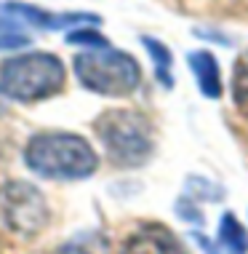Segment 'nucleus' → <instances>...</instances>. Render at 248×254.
<instances>
[{
	"instance_id": "obj_1",
	"label": "nucleus",
	"mask_w": 248,
	"mask_h": 254,
	"mask_svg": "<svg viewBox=\"0 0 248 254\" xmlns=\"http://www.w3.org/2000/svg\"><path fill=\"white\" fill-rule=\"evenodd\" d=\"M24 163L46 180H86L99 169V155L78 134L43 131L27 142Z\"/></svg>"
},
{
	"instance_id": "obj_2",
	"label": "nucleus",
	"mask_w": 248,
	"mask_h": 254,
	"mask_svg": "<svg viewBox=\"0 0 248 254\" xmlns=\"http://www.w3.org/2000/svg\"><path fill=\"white\" fill-rule=\"evenodd\" d=\"M107 155L118 166H142L155 147L152 123L139 110H107L94 123Z\"/></svg>"
},
{
	"instance_id": "obj_3",
	"label": "nucleus",
	"mask_w": 248,
	"mask_h": 254,
	"mask_svg": "<svg viewBox=\"0 0 248 254\" xmlns=\"http://www.w3.org/2000/svg\"><path fill=\"white\" fill-rule=\"evenodd\" d=\"M67 70L53 54H24L3 62L0 91L16 102H40L64 88Z\"/></svg>"
},
{
	"instance_id": "obj_4",
	"label": "nucleus",
	"mask_w": 248,
	"mask_h": 254,
	"mask_svg": "<svg viewBox=\"0 0 248 254\" xmlns=\"http://www.w3.org/2000/svg\"><path fill=\"white\" fill-rule=\"evenodd\" d=\"M75 75L83 88L101 97H128L142 83L139 62L126 51L91 49L75 57Z\"/></svg>"
},
{
	"instance_id": "obj_5",
	"label": "nucleus",
	"mask_w": 248,
	"mask_h": 254,
	"mask_svg": "<svg viewBox=\"0 0 248 254\" xmlns=\"http://www.w3.org/2000/svg\"><path fill=\"white\" fill-rule=\"evenodd\" d=\"M0 206H3V217L16 233L32 236L46 225L48 209L43 195L38 193V188L27 182H8L0 193Z\"/></svg>"
},
{
	"instance_id": "obj_6",
	"label": "nucleus",
	"mask_w": 248,
	"mask_h": 254,
	"mask_svg": "<svg viewBox=\"0 0 248 254\" xmlns=\"http://www.w3.org/2000/svg\"><path fill=\"white\" fill-rule=\"evenodd\" d=\"M0 11L19 19V22H24V24L40 27V30H67L72 24H96L99 22L96 13H83V11L53 13V11L38 8V5H30V3H0Z\"/></svg>"
},
{
	"instance_id": "obj_7",
	"label": "nucleus",
	"mask_w": 248,
	"mask_h": 254,
	"mask_svg": "<svg viewBox=\"0 0 248 254\" xmlns=\"http://www.w3.org/2000/svg\"><path fill=\"white\" fill-rule=\"evenodd\" d=\"M123 254H187L165 225H144L123 246Z\"/></svg>"
},
{
	"instance_id": "obj_8",
	"label": "nucleus",
	"mask_w": 248,
	"mask_h": 254,
	"mask_svg": "<svg viewBox=\"0 0 248 254\" xmlns=\"http://www.w3.org/2000/svg\"><path fill=\"white\" fill-rule=\"evenodd\" d=\"M190 67L195 72L198 88L203 97L208 99H219L222 97V72H219V62L211 51H192L190 54Z\"/></svg>"
},
{
	"instance_id": "obj_9",
	"label": "nucleus",
	"mask_w": 248,
	"mask_h": 254,
	"mask_svg": "<svg viewBox=\"0 0 248 254\" xmlns=\"http://www.w3.org/2000/svg\"><path fill=\"white\" fill-rule=\"evenodd\" d=\"M219 246L227 254H248V230L232 211H224L219 222Z\"/></svg>"
},
{
	"instance_id": "obj_10",
	"label": "nucleus",
	"mask_w": 248,
	"mask_h": 254,
	"mask_svg": "<svg viewBox=\"0 0 248 254\" xmlns=\"http://www.w3.org/2000/svg\"><path fill=\"white\" fill-rule=\"evenodd\" d=\"M56 254H109V241L101 233H80L70 238L64 246H59Z\"/></svg>"
},
{
	"instance_id": "obj_11",
	"label": "nucleus",
	"mask_w": 248,
	"mask_h": 254,
	"mask_svg": "<svg viewBox=\"0 0 248 254\" xmlns=\"http://www.w3.org/2000/svg\"><path fill=\"white\" fill-rule=\"evenodd\" d=\"M142 40H144V49L149 51V57H152V62H155L157 80H160L165 88H171V86H174V75H171V64H174V59H171L168 46H163L160 40H155V38H142Z\"/></svg>"
},
{
	"instance_id": "obj_12",
	"label": "nucleus",
	"mask_w": 248,
	"mask_h": 254,
	"mask_svg": "<svg viewBox=\"0 0 248 254\" xmlns=\"http://www.w3.org/2000/svg\"><path fill=\"white\" fill-rule=\"evenodd\" d=\"M232 99L240 113L248 115V51L240 54L232 70Z\"/></svg>"
},
{
	"instance_id": "obj_13",
	"label": "nucleus",
	"mask_w": 248,
	"mask_h": 254,
	"mask_svg": "<svg viewBox=\"0 0 248 254\" xmlns=\"http://www.w3.org/2000/svg\"><path fill=\"white\" fill-rule=\"evenodd\" d=\"M30 43V35L22 32V22L0 11V49H22Z\"/></svg>"
},
{
	"instance_id": "obj_14",
	"label": "nucleus",
	"mask_w": 248,
	"mask_h": 254,
	"mask_svg": "<svg viewBox=\"0 0 248 254\" xmlns=\"http://www.w3.org/2000/svg\"><path fill=\"white\" fill-rule=\"evenodd\" d=\"M67 43L72 46H91V49H107V38L94 30H72L67 35Z\"/></svg>"
}]
</instances>
